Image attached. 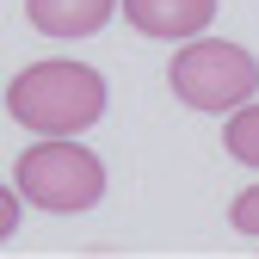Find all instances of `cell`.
I'll list each match as a JSON object with an SVG mask.
<instances>
[{
  "label": "cell",
  "mask_w": 259,
  "mask_h": 259,
  "mask_svg": "<svg viewBox=\"0 0 259 259\" xmlns=\"http://www.w3.org/2000/svg\"><path fill=\"white\" fill-rule=\"evenodd\" d=\"M7 111L31 136H80L105 117V74L87 62H31L7 87Z\"/></svg>",
  "instance_id": "6da1fadb"
},
{
  "label": "cell",
  "mask_w": 259,
  "mask_h": 259,
  "mask_svg": "<svg viewBox=\"0 0 259 259\" xmlns=\"http://www.w3.org/2000/svg\"><path fill=\"white\" fill-rule=\"evenodd\" d=\"M13 185L25 204L37 210H56V216H80L105 198V167L99 154L80 148V136H44L19 154L13 167Z\"/></svg>",
  "instance_id": "7a4b0ae2"
},
{
  "label": "cell",
  "mask_w": 259,
  "mask_h": 259,
  "mask_svg": "<svg viewBox=\"0 0 259 259\" xmlns=\"http://www.w3.org/2000/svg\"><path fill=\"white\" fill-rule=\"evenodd\" d=\"M167 80L179 93V105H191V111H235L259 93V62H253V50L198 31V37L179 44Z\"/></svg>",
  "instance_id": "3957f363"
},
{
  "label": "cell",
  "mask_w": 259,
  "mask_h": 259,
  "mask_svg": "<svg viewBox=\"0 0 259 259\" xmlns=\"http://www.w3.org/2000/svg\"><path fill=\"white\" fill-rule=\"evenodd\" d=\"M123 19L142 31V37H167L185 44L216 19V0H123Z\"/></svg>",
  "instance_id": "277c9868"
},
{
  "label": "cell",
  "mask_w": 259,
  "mask_h": 259,
  "mask_svg": "<svg viewBox=\"0 0 259 259\" xmlns=\"http://www.w3.org/2000/svg\"><path fill=\"white\" fill-rule=\"evenodd\" d=\"M117 0H25V19L44 31V37H93L111 19Z\"/></svg>",
  "instance_id": "5b68a950"
},
{
  "label": "cell",
  "mask_w": 259,
  "mask_h": 259,
  "mask_svg": "<svg viewBox=\"0 0 259 259\" xmlns=\"http://www.w3.org/2000/svg\"><path fill=\"white\" fill-rule=\"evenodd\" d=\"M222 148H229L241 167L259 173V99H247V105L229 111V123H222Z\"/></svg>",
  "instance_id": "8992f818"
},
{
  "label": "cell",
  "mask_w": 259,
  "mask_h": 259,
  "mask_svg": "<svg viewBox=\"0 0 259 259\" xmlns=\"http://www.w3.org/2000/svg\"><path fill=\"white\" fill-rule=\"evenodd\" d=\"M229 222H235L241 235H253V241H259V185H247L241 198L229 204Z\"/></svg>",
  "instance_id": "52a82bcc"
},
{
  "label": "cell",
  "mask_w": 259,
  "mask_h": 259,
  "mask_svg": "<svg viewBox=\"0 0 259 259\" xmlns=\"http://www.w3.org/2000/svg\"><path fill=\"white\" fill-rule=\"evenodd\" d=\"M19 204H25V198H19V185H0V241L19 229Z\"/></svg>",
  "instance_id": "ba28073f"
}]
</instances>
